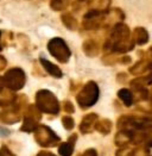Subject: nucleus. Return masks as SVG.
I'll return each mask as SVG.
<instances>
[{
  "instance_id": "20",
  "label": "nucleus",
  "mask_w": 152,
  "mask_h": 156,
  "mask_svg": "<svg viewBox=\"0 0 152 156\" xmlns=\"http://www.w3.org/2000/svg\"><path fill=\"white\" fill-rule=\"evenodd\" d=\"M37 156H55V155L51 154V153H49V151H40Z\"/></svg>"
},
{
  "instance_id": "21",
  "label": "nucleus",
  "mask_w": 152,
  "mask_h": 156,
  "mask_svg": "<svg viewBox=\"0 0 152 156\" xmlns=\"http://www.w3.org/2000/svg\"><path fill=\"white\" fill-rule=\"evenodd\" d=\"M145 79H146V83H152V73L147 78H145Z\"/></svg>"
},
{
  "instance_id": "2",
  "label": "nucleus",
  "mask_w": 152,
  "mask_h": 156,
  "mask_svg": "<svg viewBox=\"0 0 152 156\" xmlns=\"http://www.w3.org/2000/svg\"><path fill=\"white\" fill-rule=\"evenodd\" d=\"M36 100H37V107L47 113L51 115H57L60 106L56 97L50 91H39L36 94Z\"/></svg>"
},
{
  "instance_id": "4",
  "label": "nucleus",
  "mask_w": 152,
  "mask_h": 156,
  "mask_svg": "<svg viewBox=\"0 0 152 156\" xmlns=\"http://www.w3.org/2000/svg\"><path fill=\"white\" fill-rule=\"evenodd\" d=\"M48 49L51 55L62 63H65L69 60L70 54H71L62 38H52L48 43Z\"/></svg>"
},
{
  "instance_id": "10",
  "label": "nucleus",
  "mask_w": 152,
  "mask_h": 156,
  "mask_svg": "<svg viewBox=\"0 0 152 156\" xmlns=\"http://www.w3.org/2000/svg\"><path fill=\"white\" fill-rule=\"evenodd\" d=\"M40 62H42L43 67L45 68V70H47L50 75L55 76V78H62V70H61L57 66L51 63L50 61H48V60H45V58H40Z\"/></svg>"
},
{
  "instance_id": "3",
  "label": "nucleus",
  "mask_w": 152,
  "mask_h": 156,
  "mask_svg": "<svg viewBox=\"0 0 152 156\" xmlns=\"http://www.w3.org/2000/svg\"><path fill=\"white\" fill-rule=\"evenodd\" d=\"M99 98V87L94 81H89L77 95V103L81 107H90Z\"/></svg>"
},
{
  "instance_id": "11",
  "label": "nucleus",
  "mask_w": 152,
  "mask_h": 156,
  "mask_svg": "<svg viewBox=\"0 0 152 156\" xmlns=\"http://www.w3.org/2000/svg\"><path fill=\"white\" fill-rule=\"evenodd\" d=\"M118 97L123 100V103L126 106H131L133 104V94H132V92L126 90V88H123L118 92Z\"/></svg>"
},
{
  "instance_id": "22",
  "label": "nucleus",
  "mask_w": 152,
  "mask_h": 156,
  "mask_svg": "<svg viewBox=\"0 0 152 156\" xmlns=\"http://www.w3.org/2000/svg\"><path fill=\"white\" fill-rule=\"evenodd\" d=\"M150 55H151V57H152V47L150 48Z\"/></svg>"
},
{
  "instance_id": "8",
  "label": "nucleus",
  "mask_w": 152,
  "mask_h": 156,
  "mask_svg": "<svg viewBox=\"0 0 152 156\" xmlns=\"http://www.w3.org/2000/svg\"><path fill=\"white\" fill-rule=\"evenodd\" d=\"M96 119H98V116L94 115V113L86 116V117L83 118V120H82V123H81V126H80L81 131H82L83 133L90 132L92 129H93V128L95 126V124H96Z\"/></svg>"
},
{
  "instance_id": "13",
  "label": "nucleus",
  "mask_w": 152,
  "mask_h": 156,
  "mask_svg": "<svg viewBox=\"0 0 152 156\" xmlns=\"http://www.w3.org/2000/svg\"><path fill=\"white\" fill-rule=\"evenodd\" d=\"M147 68H149V63H147V62L140 61V62H137V65L134 66V67L131 68V73H132V74H141V73H144Z\"/></svg>"
},
{
  "instance_id": "14",
  "label": "nucleus",
  "mask_w": 152,
  "mask_h": 156,
  "mask_svg": "<svg viewBox=\"0 0 152 156\" xmlns=\"http://www.w3.org/2000/svg\"><path fill=\"white\" fill-rule=\"evenodd\" d=\"M62 19H63V23L65 24V26H68L69 29H75L76 27V20L71 14H63Z\"/></svg>"
},
{
  "instance_id": "17",
  "label": "nucleus",
  "mask_w": 152,
  "mask_h": 156,
  "mask_svg": "<svg viewBox=\"0 0 152 156\" xmlns=\"http://www.w3.org/2000/svg\"><path fill=\"white\" fill-rule=\"evenodd\" d=\"M64 108H65L68 112H74V106L71 105L70 101H65V104H64Z\"/></svg>"
},
{
  "instance_id": "18",
  "label": "nucleus",
  "mask_w": 152,
  "mask_h": 156,
  "mask_svg": "<svg viewBox=\"0 0 152 156\" xmlns=\"http://www.w3.org/2000/svg\"><path fill=\"white\" fill-rule=\"evenodd\" d=\"M82 156H98V154H96V150H94V149H88L87 151L83 153Z\"/></svg>"
},
{
  "instance_id": "15",
  "label": "nucleus",
  "mask_w": 152,
  "mask_h": 156,
  "mask_svg": "<svg viewBox=\"0 0 152 156\" xmlns=\"http://www.w3.org/2000/svg\"><path fill=\"white\" fill-rule=\"evenodd\" d=\"M51 7H52V10L61 11L65 7V1L64 0H52L51 1Z\"/></svg>"
},
{
  "instance_id": "19",
  "label": "nucleus",
  "mask_w": 152,
  "mask_h": 156,
  "mask_svg": "<svg viewBox=\"0 0 152 156\" xmlns=\"http://www.w3.org/2000/svg\"><path fill=\"white\" fill-rule=\"evenodd\" d=\"M0 156H13V155L5 148V147H2V149L0 150Z\"/></svg>"
},
{
  "instance_id": "6",
  "label": "nucleus",
  "mask_w": 152,
  "mask_h": 156,
  "mask_svg": "<svg viewBox=\"0 0 152 156\" xmlns=\"http://www.w3.org/2000/svg\"><path fill=\"white\" fill-rule=\"evenodd\" d=\"M36 138L37 142L43 147H51L55 145L57 142H60V137L56 136L51 129L47 126H40L36 129Z\"/></svg>"
},
{
  "instance_id": "1",
  "label": "nucleus",
  "mask_w": 152,
  "mask_h": 156,
  "mask_svg": "<svg viewBox=\"0 0 152 156\" xmlns=\"http://www.w3.org/2000/svg\"><path fill=\"white\" fill-rule=\"evenodd\" d=\"M134 47V41L131 38L130 29L125 24H116L114 26L111 38L107 42L106 48L116 52H127Z\"/></svg>"
},
{
  "instance_id": "23",
  "label": "nucleus",
  "mask_w": 152,
  "mask_h": 156,
  "mask_svg": "<svg viewBox=\"0 0 152 156\" xmlns=\"http://www.w3.org/2000/svg\"><path fill=\"white\" fill-rule=\"evenodd\" d=\"M0 37H1V32H0ZM0 49H1V45H0Z\"/></svg>"
},
{
  "instance_id": "7",
  "label": "nucleus",
  "mask_w": 152,
  "mask_h": 156,
  "mask_svg": "<svg viewBox=\"0 0 152 156\" xmlns=\"http://www.w3.org/2000/svg\"><path fill=\"white\" fill-rule=\"evenodd\" d=\"M76 140H77V136L76 135H73L70 136L69 141L65 142V143H62L60 145V149H58V153L62 156H71L73 153H74V144H75Z\"/></svg>"
},
{
  "instance_id": "5",
  "label": "nucleus",
  "mask_w": 152,
  "mask_h": 156,
  "mask_svg": "<svg viewBox=\"0 0 152 156\" xmlns=\"http://www.w3.org/2000/svg\"><path fill=\"white\" fill-rule=\"evenodd\" d=\"M4 83L12 91H19L20 88H23L24 83H25V74L22 69L19 68H13L11 70H9L5 76L2 79Z\"/></svg>"
},
{
  "instance_id": "9",
  "label": "nucleus",
  "mask_w": 152,
  "mask_h": 156,
  "mask_svg": "<svg viewBox=\"0 0 152 156\" xmlns=\"http://www.w3.org/2000/svg\"><path fill=\"white\" fill-rule=\"evenodd\" d=\"M133 41L134 43L143 45L145 43H147L149 41V34L144 27H136L134 29V35H133Z\"/></svg>"
},
{
  "instance_id": "16",
  "label": "nucleus",
  "mask_w": 152,
  "mask_h": 156,
  "mask_svg": "<svg viewBox=\"0 0 152 156\" xmlns=\"http://www.w3.org/2000/svg\"><path fill=\"white\" fill-rule=\"evenodd\" d=\"M63 125H64V128L68 129V130L73 129V128H74V120H73V118L64 117L63 118Z\"/></svg>"
},
{
  "instance_id": "12",
  "label": "nucleus",
  "mask_w": 152,
  "mask_h": 156,
  "mask_svg": "<svg viewBox=\"0 0 152 156\" xmlns=\"http://www.w3.org/2000/svg\"><path fill=\"white\" fill-rule=\"evenodd\" d=\"M95 128H96V130L100 131L101 133H105V135H107L111 129H112V123L108 120V119H102L100 122H98L96 124H95Z\"/></svg>"
},
{
  "instance_id": "24",
  "label": "nucleus",
  "mask_w": 152,
  "mask_h": 156,
  "mask_svg": "<svg viewBox=\"0 0 152 156\" xmlns=\"http://www.w3.org/2000/svg\"><path fill=\"white\" fill-rule=\"evenodd\" d=\"M151 100H152V94H151Z\"/></svg>"
}]
</instances>
